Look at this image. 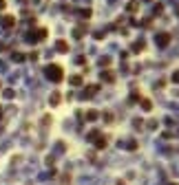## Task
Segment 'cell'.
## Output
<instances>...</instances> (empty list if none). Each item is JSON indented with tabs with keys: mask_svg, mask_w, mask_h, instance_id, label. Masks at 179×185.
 <instances>
[{
	"mask_svg": "<svg viewBox=\"0 0 179 185\" xmlns=\"http://www.w3.org/2000/svg\"><path fill=\"white\" fill-rule=\"evenodd\" d=\"M44 73H46V77L51 82H62V77H64V71H62V66H58V64H49V66L44 68Z\"/></svg>",
	"mask_w": 179,
	"mask_h": 185,
	"instance_id": "6da1fadb",
	"label": "cell"
},
{
	"mask_svg": "<svg viewBox=\"0 0 179 185\" xmlns=\"http://www.w3.org/2000/svg\"><path fill=\"white\" fill-rule=\"evenodd\" d=\"M13 24H16V18H13V16H5V18H2V26H7V29H11Z\"/></svg>",
	"mask_w": 179,
	"mask_h": 185,
	"instance_id": "7a4b0ae2",
	"label": "cell"
},
{
	"mask_svg": "<svg viewBox=\"0 0 179 185\" xmlns=\"http://www.w3.org/2000/svg\"><path fill=\"white\" fill-rule=\"evenodd\" d=\"M60 99H62V97H60V92H53L49 101H51V106H58V104H60Z\"/></svg>",
	"mask_w": 179,
	"mask_h": 185,
	"instance_id": "3957f363",
	"label": "cell"
},
{
	"mask_svg": "<svg viewBox=\"0 0 179 185\" xmlns=\"http://www.w3.org/2000/svg\"><path fill=\"white\" fill-rule=\"evenodd\" d=\"M58 51H60V53H67V51H69V44H67V42H58Z\"/></svg>",
	"mask_w": 179,
	"mask_h": 185,
	"instance_id": "277c9868",
	"label": "cell"
},
{
	"mask_svg": "<svg viewBox=\"0 0 179 185\" xmlns=\"http://www.w3.org/2000/svg\"><path fill=\"white\" fill-rule=\"evenodd\" d=\"M2 95H5L7 99H13V95H16V92H13L11 88H5V92H2Z\"/></svg>",
	"mask_w": 179,
	"mask_h": 185,
	"instance_id": "5b68a950",
	"label": "cell"
},
{
	"mask_svg": "<svg viewBox=\"0 0 179 185\" xmlns=\"http://www.w3.org/2000/svg\"><path fill=\"white\" fill-rule=\"evenodd\" d=\"M168 40H170L168 35H159V44H162V46H164V44H168Z\"/></svg>",
	"mask_w": 179,
	"mask_h": 185,
	"instance_id": "8992f818",
	"label": "cell"
},
{
	"mask_svg": "<svg viewBox=\"0 0 179 185\" xmlns=\"http://www.w3.org/2000/svg\"><path fill=\"white\" fill-rule=\"evenodd\" d=\"M93 92H97V86H89L86 88V95H93Z\"/></svg>",
	"mask_w": 179,
	"mask_h": 185,
	"instance_id": "52a82bcc",
	"label": "cell"
},
{
	"mask_svg": "<svg viewBox=\"0 0 179 185\" xmlns=\"http://www.w3.org/2000/svg\"><path fill=\"white\" fill-rule=\"evenodd\" d=\"M13 60H16V62H22V60H24V55H20V53H13Z\"/></svg>",
	"mask_w": 179,
	"mask_h": 185,
	"instance_id": "ba28073f",
	"label": "cell"
},
{
	"mask_svg": "<svg viewBox=\"0 0 179 185\" xmlns=\"http://www.w3.org/2000/svg\"><path fill=\"white\" fill-rule=\"evenodd\" d=\"M104 79L111 82V79H115V75H113V73H104Z\"/></svg>",
	"mask_w": 179,
	"mask_h": 185,
	"instance_id": "9c48e42d",
	"label": "cell"
},
{
	"mask_svg": "<svg viewBox=\"0 0 179 185\" xmlns=\"http://www.w3.org/2000/svg\"><path fill=\"white\" fill-rule=\"evenodd\" d=\"M86 119H97V113H93V110H91V113H86Z\"/></svg>",
	"mask_w": 179,
	"mask_h": 185,
	"instance_id": "30bf717a",
	"label": "cell"
},
{
	"mask_svg": "<svg viewBox=\"0 0 179 185\" xmlns=\"http://www.w3.org/2000/svg\"><path fill=\"white\" fill-rule=\"evenodd\" d=\"M142 49H144V44H142V42H137V44L133 46V51H142Z\"/></svg>",
	"mask_w": 179,
	"mask_h": 185,
	"instance_id": "8fae6325",
	"label": "cell"
},
{
	"mask_svg": "<svg viewBox=\"0 0 179 185\" xmlns=\"http://www.w3.org/2000/svg\"><path fill=\"white\" fill-rule=\"evenodd\" d=\"M71 84H82V77H71Z\"/></svg>",
	"mask_w": 179,
	"mask_h": 185,
	"instance_id": "7c38bea8",
	"label": "cell"
},
{
	"mask_svg": "<svg viewBox=\"0 0 179 185\" xmlns=\"http://www.w3.org/2000/svg\"><path fill=\"white\" fill-rule=\"evenodd\" d=\"M0 7H5V0H0Z\"/></svg>",
	"mask_w": 179,
	"mask_h": 185,
	"instance_id": "4fadbf2b",
	"label": "cell"
},
{
	"mask_svg": "<svg viewBox=\"0 0 179 185\" xmlns=\"http://www.w3.org/2000/svg\"><path fill=\"white\" fill-rule=\"evenodd\" d=\"M2 49H5V46H2V42H0V51H2Z\"/></svg>",
	"mask_w": 179,
	"mask_h": 185,
	"instance_id": "5bb4252c",
	"label": "cell"
},
{
	"mask_svg": "<svg viewBox=\"0 0 179 185\" xmlns=\"http://www.w3.org/2000/svg\"><path fill=\"white\" fill-rule=\"evenodd\" d=\"M0 110H2V108H0ZM0 117H2V113H0Z\"/></svg>",
	"mask_w": 179,
	"mask_h": 185,
	"instance_id": "9a60e30c",
	"label": "cell"
}]
</instances>
